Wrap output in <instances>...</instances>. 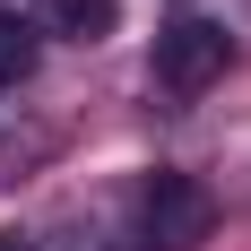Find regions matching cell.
Wrapping results in <instances>:
<instances>
[{
    "mask_svg": "<svg viewBox=\"0 0 251 251\" xmlns=\"http://www.w3.org/2000/svg\"><path fill=\"white\" fill-rule=\"evenodd\" d=\"M226 61H234V35L217 18H174L156 35V87L165 96H208L226 78Z\"/></svg>",
    "mask_w": 251,
    "mask_h": 251,
    "instance_id": "obj_1",
    "label": "cell"
},
{
    "mask_svg": "<svg viewBox=\"0 0 251 251\" xmlns=\"http://www.w3.org/2000/svg\"><path fill=\"white\" fill-rule=\"evenodd\" d=\"M208 217H217V208H208V191L191 174H156L148 191H139V234H148L156 251H191L208 234Z\"/></svg>",
    "mask_w": 251,
    "mask_h": 251,
    "instance_id": "obj_2",
    "label": "cell"
},
{
    "mask_svg": "<svg viewBox=\"0 0 251 251\" xmlns=\"http://www.w3.org/2000/svg\"><path fill=\"white\" fill-rule=\"evenodd\" d=\"M26 26L35 35H61V44H104L122 26V0H35Z\"/></svg>",
    "mask_w": 251,
    "mask_h": 251,
    "instance_id": "obj_3",
    "label": "cell"
},
{
    "mask_svg": "<svg viewBox=\"0 0 251 251\" xmlns=\"http://www.w3.org/2000/svg\"><path fill=\"white\" fill-rule=\"evenodd\" d=\"M26 70H35V26L18 9H0V87H18Z\"/></svg>",
    "mask_w": 251,
    "mask_h": 251,
    "instance_id": "obj_4",
    "label": "cell"
},
{
    "mask_svg": "<svg viewBox=\"0 0 251 251\" xmlns=\"http://www.w3.org/2000/svg\"><path fill=\"white\" fill-rule=\"evenodd\" d=\"M0 251H35V243H26V234H0Z\"/></svg>",
    "mask_w": 251,
    "mask_h": 251,
    "instance_id": "obj_5",
    "label": "cell"
}]
</instances>
